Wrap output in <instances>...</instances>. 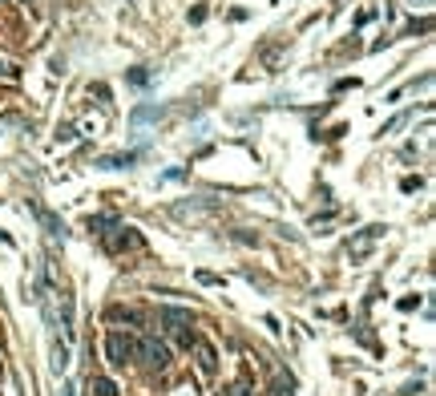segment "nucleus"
<instances>
[{"mask_svg": "<svg viewBox=\"0 0 436 396\" xmlns=\"http://www.w3.org/2000/svg\"><path fill=\"white\" fill-rule=\"evenodd\" d=\"M158 324H162V332L178 336L186 348H190V344L198 340V336L190 332V324H194V320H190V311H186V307H158Z\"/></svg>", "mask_w": 436, "mask_h": 396, "instance_id": "1", "label": "nucleus"}, {"mask_svg": "<svg viewBox=\"0 0 436 396\" xmlns=\"http://www.w3.org/2000/svg\"><path fill=\"white\" fill-rule=\"evenodd\" d=\"M134 360H141L146 368H158L162 372V368H170V344H162L158 336H141Z\"/></svg>", "mask_w": 436, "mask_h": 396, "instance_id": "2", "label": "nucleus"}, {"mask_svg": "<svg viewBox=\"0 0 436 396\" xmlns=\"http://www.w3.org/2000/svg\"><path fill=\"white\" fill-rule=\"evenodd\" d=\"M134 352H138V340H134V336H125V332H110V340H105V356H110L114 368L134 364Z\"/></svg>", "mask_w": 436, "mask_h": 396, "instance_id": "3", "label": "nucleus"}, {"mask_svg": "<svg viewBox=\"0 0 436 396\" xmlns=\"http://www.w3.org/2000/svg\"><path fill=\"white\" fill-rule=\"evenodd\" d=\"M101 239H105V251H125V247H141V234L134 231V227H121V223H117L114 231H105Z\"/></svg>", "mask_w": 436, "mask_h": 396, "instance_id": "4", "label": "nucleus"}, {"mask_svg": "<svg viewBox=\"0 0 436 396\" xmlns=\"http://www.w3.org/2000/svg\"><path fill=\"white\" fill-rule=\"evenodd\" d=\"M380 239H384V227H364V231H360L356 239H351V243H347V255H351V259H364L367 251L380 243Z\"/></svg>", "mask_w": 436, "mask_h": 396, "instance_id": "5", "label": "nucleus"}, {"mask_svg": "<svg viewBox=\"0 0 436 396\" xmlns=\"http://www.w3.org/2000/svg\"><path fill=\"white\" fill-rule=\"evenodd\" d=\"M194 352H198V368H202V376L218 372V352H214L210 340H194Z\"/></svg>", "mask_w": 436, "mask_h": 396, "instance_id": "6", "label": "nucleus"}, {"mask_svg": "<svg viewBox=\"0 0 436 396\" xmlns=\"http://www.w3.org/2000/svg\"><path fill=\"white\" fill-rule=\"evenodd\" d=\"M110 320H114V324H134V327L150 324V316H146L141 307H110Z\"/></svg>", "mask_w": 436, "mask_h": 396, "instance_id": "7", "label": "nucleus"}, {"mask_svg": "<svg viewBox=\"0 0 436 396\" xmlns=\"http://www.w3.org/2000/svg\"><path fill=\"white\" fill-rule=\"evenodd\" d=\"M33 210H37V218H41V227H45V231L53 234V239H65V223H61V218H57L53 210H45V207H33Z\"/></svg>", "mask_w": 436, "mask_h": 396, "instance_id": "8", "label": "nucleus"}, {"mask_svg": "<svg viewBox=\"0 0 436 396\" xmlns=\"http://www.w3.org/2000/svg\"><path fill=\"white\" fill-rule=\"evenodd\" d=\"M89 393H93V396H117V384L110 380V376H93V380H89Z\"/></svg>", "mask_w": 436, "mask_h": 396, "instance_id": "9", "label": "nucleus"}, {"mask_svg": "<svg viewBox=\"0 0 436 396\" xmlns=\"http://www.w3.org/2000/svg\"><path fill=\"white\" fill-rule=\"evenodd\" d=\"M138 162V154H110V158H101V170H121V166H134Z\"/></svg>", "mask_w": 436, "mask_h": 396, "instance_id": "10", "label": "nucleus"}, {"mask_svg": "<svg viewBox=\"0 0 436 396\" xmlns=\"http://www.w3.org/2000/svg\"><path fill=\"white\" fill-rule=\"evenodd\" d=\"M114 227H117L114 214H97V218H89V231L93 234H105V231H114Z\"/></svg>", "mask_w": 436, "mask_h": 396, "instance_id": "11", "label": "nucleus"}, {"mask_svg": "<svg viewBox=\"0 0 436 396\" xmlns=\"http://www.w3.org/2000/svg\"><path fill=\"white\" fill-rule=\"evenodd\" d=\"M223 396H254V388H251V380H234Z\"/></svg>", "mask_w": 436, "mask_h": 396, "instance_id": "12", "label": "nucleus"}, {"mask_svg": "<svg viewBox=\"0 0 436 396\" xmlns=\"http://www.w3.org/2000/svg\"><path fill=\"white\" fill-rule=\"evenodd\" d=\"M154 117H162V110H158V105H141L138 114H134V121H154Z\"/></svg>", "mask_w": 436, "mask_h": 396, "instance_id": "13", "label": "nucleus"}, {"mask_svg": "<svg viewBox=\"0 0 436 396\" xmlns=\"http://www.w3.org/2000/svg\"><path fill=\"white\" fill-rule=\"evenodd\" d=\"M130 81H134V85H146V81H150V73H146V69H134V73H130Z\"/></svg>", "mask_w": 436, "mask_h": 396, "instance_id": "14", "label": "nucleus"}, {"mask_svg": "<svg viewBox=\"0 0 436 396\" xmlns=\"http://www.w3.org/2000/svg\"><path fill=\"white\" fill-rule=\"evenodd\" d=\"M0 73H4V77H12V69H8V65H4V61H0Z\"/></svg>", "mask_w": 436, "mask_h": 396, "instance_id": "15", "label": "nucleus"}, {"mask_svg": "<svg viewBox=\"0 0 436 396\" xmlns=\"http://www.w3.org/2000/svg\"><path fill=\"white\" fill-rule=\"evenodd\" d=\"M0 4H4V0H0Z\"/></svg>", "mask_w": 436, "mask_h": 396, "instance_id": "16", "label": "nucleus"}]
</instances>
